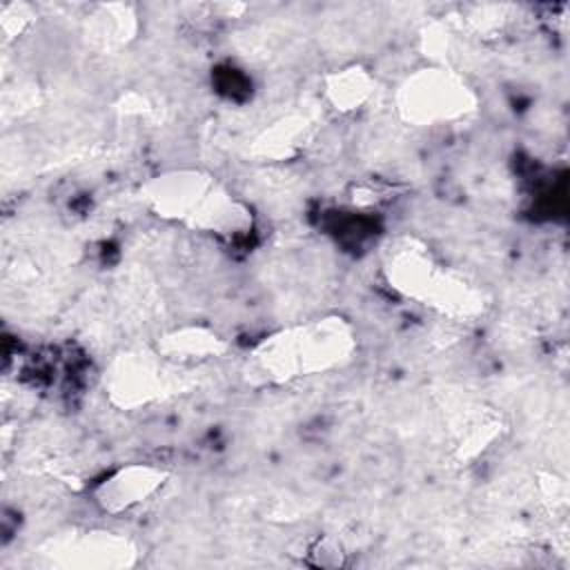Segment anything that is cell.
Returning a JSON list of instances; mask_svg holds the SVG:
<instances>
[{
	"label": "cell",
	"mask_w": 570,
	"mask_h": 570,
	"mask_svg": "<svg viewBox=\"0 0 570 570\" xmlns=\"http://www.w3.org/2000/svg\"><path fill=\"white\" fill-rule=\"evenodd\" d=\"M354 345L352 327L343 318L332 316L269 336L252 352V361L267 381H292L345 363Z\"/></svg>",
	"instance_id": "obj_1"
},
{
	"label": "cell",
	"mask_w": 570,
	"mask_h": 570,
	"mask_svg": "<svg viewBox=\"0 0 570 570\" xmlns=\"http://www.w3.org/2000/svg\"><path fill=\"white\" fill-rule=\"evenodd\" d=\"M149 205L167 218H176L203 232L238 236L249 229V212L243 209L214 178L196 171H171L145 185Z\"/></svg>",
	"instance_id": "obj_2"
},
{
	"label": "cell",
	"mask_w": 570,
	"mask_h": 570,
	"mask_svg": "<svg viewBox=\"0 0 570 570\" xmlns=\"http://www.w3.org/2000/svg\"><path fill=\"white\" fill-rule=\"evenodd\" d=\"M387 278L401 294L448 314H474L481 309V294L463 278L439 265L416 243L396 245L385 263Z\"/></svg>",
	"instance_id": "obj_3"
},
{
	"label": "cell",
	"mask_w": 570,
	"mask_h": 570,
	"mask_svg": "<svg viewBox=\"0 0 570 570\" xmlns=\"http://www.w3.org/2000/svg\"><path fill=\"white\" fill-rule=\"evenodd\" d=\"M396 105L410 122L439 125L470 114L476 96L463 78L448 69H421L401 85Z\"/></svg>",
	"instance_id": "obj_4"
},
{
	"label": "cell",
	"mask_w": 570,
	"mask_h": 570,
	"mask_svg": "<svg viewBox=\"0 0 570 570\" xmlns=\"http://www.w3.org/2000/svg\"><path fill=\"white\" fill-rule=\"evenodd\" d=\"M167 361V356L158 354H127L118 358L107 379L111 401L122 407H136L169 394L178 376Z\"/></svg>",
	"instance_id": "obj_5"
},
{
	"label": "cell",
	"mask_w": 570,
	"mask_h": 570,
	"mask_svg": "<svg viewBox=\"0 0 570 570\" xmlns=\"http://www.w3.org/2000/svg\"><path fill=\"white\" fill-rule=\"evenodd\" d=\"M167 479L165 470H158L154 465H142V463H134V465H125L120 470H116L114 474H109L107 479H102V483H98L94 497L96 503L111 514H118L122 510H129L142 501H147L158 488H163Z\"/></svg>",
	"instance_id": "obj_6"
},
{
	"label": "cell",
	"mask_w": 570,
	"mask_h": 570,
	"mask_svg": "<svg viewBox=\"0 0 570 570\" xmlns=\"http://www.w3.org/2000/svg\"><path fill=\"white\" fill-rule=\"evenodd\" d=\"M58 554L65 566H120L127 563V543L116 537L85 534L71 539V543H60Z\"/></svg>",
	"instance_id": "obj_7"
},
{
	"label": "cell",
	"mask_w": 570,
	"mask_h": 570,
	"mask_svg": "<svg viewBox=\"0 0 570 570\" xmlns=\"http://www.w3.org/2000/svg\"><path fill=\"white\" fill-rule=\"evenodd\" d=\"M370 94H372V78L356 67L343 69L327 78V98L341 111L358 109V105H363Z\"/></svg>",
	"instance_id": "obj_8"
},
{
	"label": "cell",
	"mask_w": 570,
	"mask_h": 570,
	"mask_svg": "<svg viewBox=\"0 0 570 570\" xmlns=\"http://www.w3.org/2000/svg\"><path fill=\"white\" fill-rule=\"evenodd\" d=\"M220 350L223 345L218 336L207 334L203 330H185L167 338L163 354H167V358H203Z\"/></svg>",
	"instance_id": "obj_9"
}]
</instances>
